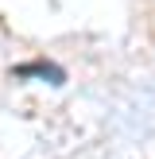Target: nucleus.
I'll return each mask as SVG.
<instances>
[{
	"mask_svg": "<svg viewBox=\"0 0 155 159\" xmlns=\"http://www.w3.org/2000/svg\"><path fill=\"white\" fill-rule=\"evenodd\" d=\"M16 74H20V78H27V74H39V78H51V85H62V82H66V74H62L58 66H51V62H31V66H20Z\"/></svg>",
	"mask_w": 155,
	"mask_h": 159,
	"instance_id": "f257e3e1",
	"label": "nucleus"
}]
</instances>
